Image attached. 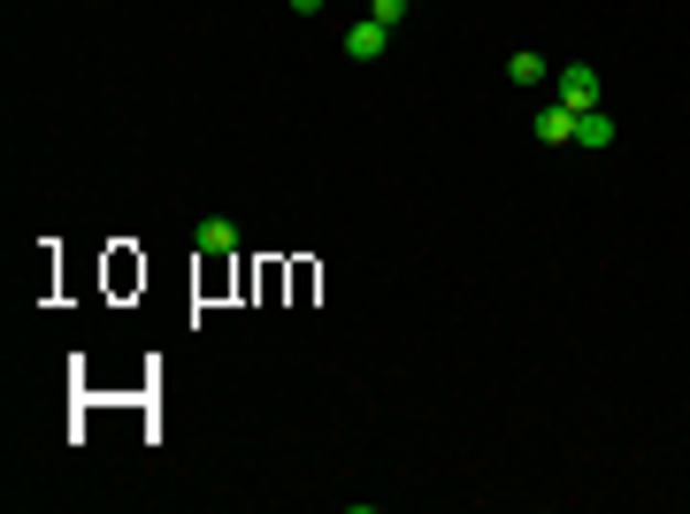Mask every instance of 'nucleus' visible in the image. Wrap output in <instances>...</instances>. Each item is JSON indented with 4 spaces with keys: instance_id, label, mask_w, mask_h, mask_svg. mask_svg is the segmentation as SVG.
<instances>
[{
    "instance_id": "1",
    "label": "nucleus",
    "mask_w": 690,
    "mask_h": 514,
    "mask_svg": "<svg viewBox=\"0 0 690 514\" xmlns=\"http://www.w3.org/2000/svg\"><path fill=\"white\" fill-rule=\"evenodd\" d=\"M552 100L575 108V116H583V108H606V77H599L591 62H560V69H552Z\"/></svg>"
},
{
    "instance_id": "2",
    "label": "nucleus",
    "mask_w": 690,
    "mask_h": 514,
    "mask_svg": "<svg viewBox=\"0 0 690 514\" xmlns=\"http://www.w3.org/2000/svg\"><path fill=\"white\" fill-rule=\"evenodd\" d=\"M529 131H537V147H575V108H560V100H552V108H537V124H529Z\"/></svg>"
},
{
    "instance_id": "3",
    "label": "nucleus",
    "mask_w": 690,
    "mask_h": 514,
    "mask_svg": "<svg viewBox=\"0 0 690 514\" xmlns=\"http://www.w3.org/2000/svg\"><path fill=\"white\" fill-rule=\"evenodd\" d=\"M384 46H391V31H384V23H376V15H360V23H353V31H345V54H353V62H376V54H384Z\"/></svg>"
},
{
    "instance_id": "4",
    "label": "nucleus",
    "mask_w": 690,
    "mask_h": 514,
    "mask_svg": "<svg viewBox=\"0 0 690 514\" xmlns=\"http://www.w3.org/2000/svg\"><path fill=\"white\" fill-rule=\"evenodd\" d=\"M192 246H200V254H207V261H223V254H230V246H238V223H230V215H207V223H200V238H192Z\"/></svg>"
},
{
    "instance_id": "5",
    "label": "nucleus",
    "mask_w": 690,
    "mask_h": 514,
    "mask_svg": "<svg viewBox=\"0 0 690 514\" xmlns=\"http://www.w3.org/2000/svg\"><path fill=\"white\" fill-rule=\"evenodd\" d=\"M575 147H591V154L614 147V116H606V108H583V116H575Z\"/></svg>"
},
{
    "instance_id": "6",
    "label": "nucleus",
    "mask_w": 690,
    "mask_h": 514,
    "mask_svg": "<svg viewBox=\"0 0 690 514\" xmlns=\"http://www.w3.org/2000/svg\"><path fill=\"white\" fill-rule=\"evenodd\" d=\"M507 77H515V85H545V77H552V62H545L537 46H521V54H507Z\"/></svg>"
},
{
    "instance_id": "7",
    "label": "nucleus",
    "mask_w": 690,
    "mask_h": 514,
    "mask_svg": "<svg viewBox=\"0 0 690 514\" xmlns=\"http://www.w3.org/2000/svg\"><path fill=\"white\" fill-rule=\"evenodd\" d=\"M407 8H414V0H368V15H376L384 31H399V23H407Z\"/></svg>"
},
{
    "instance_id": "8",
    "label": "nucleus",
    "mask_w": 690,
    "mask_h": 514,
    "mask_svg": "<svg viewBox=\"0 0 690 514\" xmlns=\"http://www.w3.org/2000/svg\"><path fill=\"white\" fill-rule=\"evenodd\" d=\"M292 15H323V0H292Z\"/></svg>"
}]
</instances>
